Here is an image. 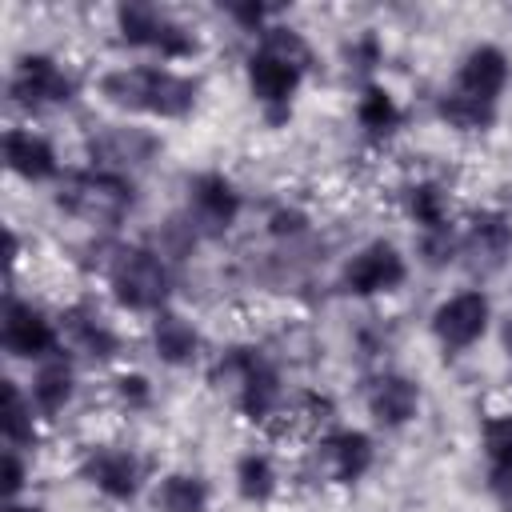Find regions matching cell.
I'll return each mask as SVG.
<instances>
[{
    "instance_id": "1",
    "label": "cell",
    "mask_w": 512,
    "mask_h": 512,
    "mask_svg": "<svg viewBox=\"0 0 512 512\" xmlns=\"http://www.w3.org/2000/svg\"><path fill=\"white\" fill-rule=\"evenodd\" d=\"M96 92L104 104L148 116V120H188L200 104V80L172 64H116L100 72Z\"/></svg>"
},
{
    "instance_id": "2",
    "label": "cell",
    "mask_w": 512,
    "mask_h": 512,
    "mask_svg": "<svg viewBox=\"0 0 512 512\" xmlns=\"http://www.w3.org/2000/svg\"><path fill=\"white\" fill-rule=\"evenodd\" d=\"M312 64L308 40L288 24H268L256 40V48L244 60V80L252 100L264 108V116H288L304 72Z\"/></svg>"
},
{
    "instance_id": "3",
    "label": "cell",
    "mask_w": 512,
    "mask_h": 512,
    "mask_svg": "<svg viewBox=\"0 0 512 512\" xmlns=\"http://www.w3.org/2000/svg\"><path fill=\"white\" fill-rule=\"evenodd\" d=\"M212 380L220 388H228L232 404L248 416V420H272L284 404V384H280V372L276 364L260 352V348H228L216 368H212Z\"/></svg>"
},
{
    "instance_id": "4",
    "label": "cell",
    "mask_w": 512,
    "mask_h": 512,
    "mask_svg": "<svg viewBox=\"0 0 512 512\" xmlns=\"http://www.w3.org/2000/svg\"><path fill=\"white\" fill-rule=\"evenodd\" d=\"M168 264L160 248L128 244L108 260V292L124 312L156 316L168 308Z\"/></svg>"
},
{
    "instance_id": "5",
    "label": "cell",
    "mask_w": 512,
    "mask_h": 512,
    "mask_svg": "<svg viewBox=\"0 0 512 512\" xmlns=\"http://www.w3.org/2000/svg\"><path fill=\"white\" fill-rule=\"evenodd\" d=\"M116 32L128 48L148 52L156 64H180L188 56H196V32H188V24H180L172 12L156 8V4H120L116 8Z\"/></svg>"
},
{
    "instance_id": "6",
    "label": "cell",
    "mask_w": 512,
    "mask_h": 512,
    "mask_svg": "<svg viewBox=\"0 0 512 512\" xmlns=\"http://www.w3.org/2000/svg\"><path fill=\"white\" fill-rule=\"evenodd\" d=\"M56 200H60L64 212H72L88 224H116L132 208L136 192H132V180L120 176V172L84 168V172L60 176V196Z\"/></svg>"
},
{
    "instance_id": "7",
    "label": "cell",
    "mask_w": 512,
    "mask_h": 512,
    "mask_svg": "<svg viewBox=\"0 0 512 512\" xmlns=\"http://www.w3.org/2000/svg\"><path fill=\"white\" fill-rule=\"evenodd\" d=\"M8 96L24 112L64 108L76 96V76L48 52H24L8 72Z\"/></svg>"
},
{
    "instance_id": "8",
    "label": "cell",
    "mask_w": 512,
    "mask_h": 512,
    "mask_svg": "<svg viewBox=\"0 0 512 512\" xmlns=\"http://www.w3.org/2000/svg\"><path fill=\"white\" fill-rule=\"evenodd\" d=\"M432 336L444 352L476 348L492 328V300L484 288H460L432 308Z\"/></svg>"
},
{
    "instance_id": "9",
    "label": "cell",
    "mask_w": 512,
    "mask_h": 512,
    "mask_svg": "<svg viewBox=\"0 0 512 512\" xmlns=\"http://www.w3.org/2000/svg\"><path fill=\"white\" fill-rule=\"evenodd\" d=\"M0 344H4V352L12 360H24V364H40V360H48L52 352L64 348L60 324L44 308H36L32 300H20V296H8L4 300Z\"/></svg>"
},
{
    "instance_id": "10",
    "label": "cell",
    "mask_w": 512,
    "mask_h": 512,
    "mask_svg": "<svg viewBox=\"0 0 512 512\" xmlns=\"http://www.w3.org/2000/svg\"><path fill=\"white\" fill-rule=\"evenodd\" d=\"M244 212L240 188L224 172H196L188 176V196H184V220L196 236H224Z\"/></svg>"
},
{
    "instance_id": "11",
    "label": "cell",
    "mask_w": 512,
    "mask_h": 512,
    "mask_svg": "<svg viewBox=\"0 0 512 512\" xmlns=\"http://www.w3.org/2000/svg\"><path fill=\"white\" fill-rule=\"evenodd\" d=\"M404 280H408V260L392 240L360 244L340 268V288L352 296H388Z\"/></svg>"
},
{
    "instance_id": "12",
    "label": "cell",
    "mask_w": 512,
    "mask_h": 512,
    "mask_svg": "<svg viewBox=\"0 0 512 512\" xmlns=\"http://www.w3.org/2000/svg\"><path fill=\"white\" fill-rule=\"evenodd\" d=\"M80 476L104 496V500H116V504H128L140 496L144 488V468L140 460L128 452V448H116V444H92L80 460Z\"/></svg>"
},
{
    "instance_id": "13",
    "label": "cell",
    "mask_w": 512,
    "mask_h": 512,
    "mask_svg": "<svg viewBox=\"0 0 512 512\" xmlns=\"http://www.w3.org/2000/svg\"><path fill=\"white\" fill-rule=\"evenodd\" d=\"M508 80H512V60H508V52L496 48V44H472V48L464 52V60H460V68H456L448 92L496 108L500 96H504V88H508Z\"/></svg>"
},
{
    "instance_id": "14",
    "label": "cell",
    "mask_w": 512,
    "mask_h": 512,
    "mask_svg": "<svg viewBox=\"0 0 512 512\" xmlns=\"http://www.w3.org/2000/svg\"><path fill=\"white\" fill-rule=\"evenodd\" d=\"M56 324H60V340H64L72 352L88 356V360H112V356L120 352V332H116V324H112L96 304H88V300L68 304Z\"/></svg>"
},
{
    "instance_id": "15",
    "label": "cell",
    "mask_w": 512,
    "mask_h": 512,
    "mask_svg": "<svg viewBox=\"0 0 512 512\" xmlns=\"http://www.w3.org/2000/svg\"><path fill=\"white\" fill-rule=\"evenodd\" d=\"M4 164H8L12 176H20L28 184H48V180L64 176L52 140L36 128H24V124H12L4 132Z\"/></svg>"
},
{
    "instance_id": "16",
    "label": "cell",
    "mask_w": 512,
    "mask_h": 512,
    "mask_svg": "<svg viewBox=\"0 0 512 512\" xmlns=\"http://www.w3.org/2000/svg\"><path fill=\"white\" fill-rule=\"evenodd\" d=\"M364 408L380 428H404L420 416V384L404 372H380L364 388Z\"/></svg>"
},
{
    "instance_id": "17",
    "label": "cell",
    "mask_w": 512,
    "mask_h": 512,
    "mask_svg": "<svg viewBox=\"0 0 512 512\" xmlns=\"http://www.w3.org/2000/svg\"><path fill=\"white\" fill-rule=\"evenodd\" d=\"M316 448H320V460H324L328 480H336V484L364 480L368 468H372V460H376V444L360 428H332V432L320 436Z\"/></svg>"
},
{
    "instance_id": "18",
    "label": "cell",
    "mask_w": 512,
    "mask_h": 512,
    "mask_svg": "<svg viewBox=\"0 0 512 512\" xmlns=\"http://www.w3.org/2000/svg\"><path fill=\"white\" fill-rule=\"evenodd\" d=\"M24 388H28L32 404H36L40 420H56L76 396V364H72V356L60 348L48 360L32 364V376H28Z\"/></svg>"
},
{
    "instance_id": "19",
    "label": "cell",
    "mask_w": 512,
    "mask_h": 512,
    "mask_svg": "<svg viewBox=\"0 0 512 512\" xmlns=\"http://www.w3.org/2000/svg\"><path fill=\"white\" fill-rule=\"evenodd\" d=\"M152 152H156V136L144 128H132V124H112L100 136H92V168H104V172L128 176Z\"/></svg>"
},
{
    "instance_id": "20",
    "label": "cell",
    "mask_w": 512,
    "mask_h": 512,
    "mask_svg": "<svg viewBox=\"0 0 512 512\" xmlns=\"http://www.w3.org/2000/svg\"><path fill=\"white\" fill-rule=\"evenodd\" d=\"M148 336H152V352H156V360L168 364V368H188V364L200 356V348H204L200 328H196L188 316L172 312V308H164V312L152 316Z\"/></svg>"
},
{
    "instance_id": "21",
    "label": "cell",
    "mask_w": 512,
    "mask_h": 512,
    "mask_svg": "<svg viewBox=\"0 0 512 512\" xmlns=\"http://www.w3.org/2000/svg\"><path fill=\"white\" fill-rule=\"evenodd\" d=\"M404 212L412 216V224L420 228V236H440L452 232V204L448 192L436 180H416L404 192Z\"/></svg>"
},
{
    "instance_id": "22",
    "label": "cell",
    "mask_w": 512,
    "mask_h": 512,
    "mask_svg": "<svg viewBox=\"0 0 512 512\" xmlns=\"http://www.w3.org/2000/svg\"><path fill=\"white\" fill-rule=\"evenodd\" d=\"M208 484L196 472H164L152 484V508L156 512H208Z\"/></svg>"
},
{
    "instance_id": "23",
    "label": "cell",
    "mask_w": 512,
    "mask_h": 512,
    "mask_svg": "<svg viewBox=\"0 0 512 512\" xmlns=\"http://www.w3.org/2000/svg\"><path fill=\"white\" fill-rule=\"evenodd\" d=\"M4 384H8L4 388V444L20 448V452H32L40 412H36V404H32L24 384H16V380H4Z\"/></svg>"
},
{
    "instance_id": "24",
    "label": "cell",
    "mask_w": 512,
    "mask_h": 512,
    "mask_svg": "<svg viewBox=\"0 0 512 512\" xmlns=\"http://www.w3.org/2000/svg\"><path fill=\"white\" fill-rule=\"evenodd\" d=\"M404 112L396 104V96L384 88V84H364L360 88V100H356V124L376 136V140H388L396 128H400Z\"/></svg>"
},
{
    "instance_id": "25",
    "label": "cell",
    "mask_w": 512,
    "mask_h": 512,
    "mask_svg": "<svg viewBox=\"0 0 512 512\" xmlns=\"http://www.w3.org/2000/svg\"><path fill=\"white\" fill-rule=\"evenodd\" d=\"M232 480H236L240 500H248V504H268L276 496V488H280V472H276L268 452H244L236 460Z\"/></svg>"
},
{
    "instance_id": "26",
    "label": "cell",
    "mask_w": 512,
    "mask_h": 512,
    "mask_svg": "<svg viewBox=\"0 0 512 512\" xmlns=\"http://www.w3.org/2000/svg\"><path fill=\"white\" fill-rule=\"evenodd\" d=\"M508 248H512V224H508V216H500V212L476 216V220L468 224L464 240H460V256H480V252H484L488 260H500Z\"/></svg>"
},
{
    "instance_id": "27",
    "label": "cell",
    "mask_w": 512,
    "mask_h": 512,
    "mask_svg": "<svg viewBox=\"0 0 512 512\" xmlns=\"http://www.w3.org/2000/svg\"><path fill=\"white\" fill-rule=\"evenodd\" d=\"M480 448L488 460V484L512 480V416H488L480 428Z\"/></svg>"
},
{
    "instance_id": "28",
    "label": "cell",
    "mask_w": 512,
    "mask_h": 512,
    "mask_svg": "<svg viewBox=\"0 0 512 512\" xmlns=\"http://www.w3.org/2000/svg\"><path fill=\"white\" fill-rule=\"evenodd\" d=\"M436 112H440V120H444L448 128H456V132H484V128L496 120V108L476 104V100L456 96V92H444L440 104H436Z\"/></svg>"
},
{
    "instance_id": "29",
    "label": "cell",
    "mask_w": 512,
    "mask_h": 512,
    "mask_svg": "<svg viewBox=\"0 0 512 512\" xmlns=\"http://www.w3.org/2000/svg\"><path fill=\"white\" fill-rule=\"evenodd\" d=\"M112 392L124 408H148V400H152V384L144 372H120L112 380Z\"/></svg>"
},
{
    "instance_id": "30",
    "label": "cell",
    "mask_w": 512,
    "mask_h": 512,
    "mask_svg": "<svg viewBox=\"0 0 512 512\" xmlns=\"http://www.w3.org/2000/svg\"><path fill=\"white\" fill-rule=\"evenodd\" d=\"M268 232L280 236V240H284V236H288V240H292V236H304V232H308V216H304L300 208H288V204H284V208H276V212L268 216Z\"/></svg>"
},
{
    "instance_id": "31",
    "label": "cell",
    "mask_w": 512,
    "mask_h": 512,
    "mask_svg": "<svg viewBox=\"0 0 512 512\" xmlns=\"http://www.w3.org/2000/svg\"><path fill=\"white\" fill-rule=\"evenodd\" d=\"M24 476H28L24 452H20V448H4V492H8V500H20Z\"/></svg>"
},
{
    "instance_id": "32",
    "label": "cell",
    "mask_w": 512,
    "mask_h": 512,
    "mask_svg": "<svg viewBox=\"0 0 512 512\" xmlns=\"http://www.w3.org/2000/svg\"><path fill=\"white\" fill-rule=\"evenodd\" d=\"M488 492L496 496L500 512H512V480H500V484H488Z\"/></svg>"
},
{
    "instance_id": "33",
    "label": "cell",
    "mask_w": 512,
    "mask_h": 512,
    "mask_svg": "<svg viewBox=\"0 0 512 512\" xmlns=\"http://www.w3.org/2000/svg\"><path fill=\"white\" fill-rule=\"evenodd\" d=\"M4 512H44V508H40V504H28V500H8Z\"/></svg>"
}]
</instances>
